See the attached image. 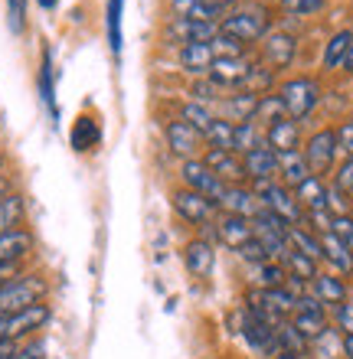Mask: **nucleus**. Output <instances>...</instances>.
Wrapping results in <instances>:
<instances>
[{
  "label": "nucleus",
  "mask_w": 353,
  "mask_h": 359,
  "mask_svg": "<svg viewBox=\"0 0 353 359\" xmlns=\"http://www.w3.org/2000/svg\"><path fill=\"white\" fill-rule=\"evenodd\" d=\"M43 297H46V281L39 274H17L13 281L0 287V317H10V313L27 311L33 304H43Z\"/></svg>",
  "instance_id": "obj_1"
},
{
  "label": "nucleus",
  "mask_w": 353,
  "mask_h": 359,
  "mask_svg": "<svg viewBox=\"0 0 353 359\" xmlns=\"http://www.w3.org/2000/svg\"><path fill=\"white\" fill-rule=\"evenodd\" d=\"M268 27H272V17L265 7H242L229 17H222L220 33L236 43H258L268 36Z\"/></svg>",
  "instance_id": "obj_2"
},
{
  "label": "nucleus",
  "mask_w": 353,
  "mask_h": 359,
  "mask_svg": "<svg viewBox=\"0 0 353 359\" xmlns=\"http://www.w3.org/2000/svg\"><path fill=\"white\" fill-rule=\"evenodd\" d=\"M252 193L262 199V209L275 212L278 219H285L288 226H298L305 219V209L298 206L295 193L285 187V183H275V180H255L252 183Z\"/></svg>",
  "instance_id": "obj_3"
},
{
  "label": "nucleus",
  "mask_w": 353,
  "mask_h": 359,
  "mask_svg": "<svg viewBox=\"0 0 353 359\" xmlns=\"http://www.w3.org/2000/svg\"><path fill=\"white\" fill-rule=\"evenodd\" d=\"M288 222L285 219H278L275 212H268L262 209L255 219H252V238L262 242V248L268 252L272 262H285V255L291 252V242H288Z\"/></svg>",
  "instance_id": "obj_4"
},
{
  "label": "nucleus",
  "mask_w": 353,
  "mask_h": 359,
  "mask_svg": "<svg viewBox=\"0 0 353 359\" xmlns=\"http://www.w3.org/2000/svg\"><path fill=\"white\" fill-rule=\"evenodd\" d=\"M278 98L285 104L288 118H291V121H301V118H307V114L314 111V104L321 102V86H317L314 79L298 76L278 88Z\"/></svg>",
  "instance_id": "obj_5"
},
{
  "label": "nucleus",
  "mask_w": 353,
  "mask_h": 359,
  "mask_svg": "<svg viewBox=\"0 0 353 359\" xmlns=\"http://www.w3.org/2000/svg\"><path fill=\"white\" fill-rule=\"evenodd\" d=\"M295 304H298V297L288 291L285 284H281V287H258V291L248 297V307L262 313L268 323L288 320V317L295 313Z\"/></svg>",
  "instance_id": "obj_6"
},
{
  "label": "nucleus",
  "mask_w": 353,
  "mask_h": 359,
  "mask_svg": "<svg viewBox=\"0 0 353 359\" xmlns=\"http://www.w3.org/2000/svg\"><path fill=\"white\" fill-rule=\"evenodd\" d=\"M337 131H331V128H324V131L311 134V141L305 144V161H307V170H311V177H324L331 167H334L337 161Z\"/></svg>",
  "instance_id": "obj_7"
},
{
  "label": "nucleus",
  "mask_w": 353,
  "mask_h": 359,
  "mask_svg": "<svg viewBox=\"0 0 353 359\" xmlns=\"http://www.w3.org/2000/svg\"><path fill=\"white\" fill-rule=\"evenodd\" d=\"M49 320V307L46 304H33L27 311L0 317V343H17L20 337H29L33 330H39Z\"/></svg>",
  "instance_id": "obj_8"
},
{
  "label": "nucleus",
  "mask_w": 353,
  "mask_h": 359,
  "mask_svg": "<svg viewBox=\"0 0 353 359\" xmlns=\"http://www.w3.org/2000/svg\"><path fill=\"white\" fill-rule=\"evenodd\" d=\"M183 183H187V189H193V193H200V196H210L216 206H220V199L222 193H226V183H222L216 173L206 167L203 161H183V170H180Z\"/></svg>",
  "instance_id": "obj_9"
},
{
  "label": "nucleus",
  "mask_w": 353,
  "mask_h": 359,
  "mask_svg": "<svg viewBox=\"0 0 353 359\" xmlns=\"http://www.w3.org/2000/svg\"><path fill=\"white\" fill-rule=\"evenodd\" d=\"M291 323H295V330L305 337L307 343L321 337L327 330V317H324V304L317 301V297H298L295 304V313H291Z\"/></svg>",
  "instance_id": "obj_10"
},
{
  "label": "nucleus",
  "mask_w": 353,
  "mask_h": 359,
  "mask_svg": "<svg viewBox=\"0 0 353 359\" xmlns=\"http://www.w3.org/2000/svg\"><path fill=\"white\" fill-rule=\"evenodd\" d=\"M203 163L210 167L216 177L226 183V187H242L246 183V163L239 161L236 151H222V147H210L206 151V157H203Z\"/></svg>",
  "instance_id": "obj_11"
},
{
  "label": "nucleus",
  "mask_w": 353,
  "mask_h": 359,
  "mask_svg": "<svg viewBox=\"0 0 353 359\" xmlns=\"http://www.w3.org/2000/svg\"><path fill=\"white\" fill-rule=\"evenodd\" d=\"M173 209L180 212L187 222H197V226H206L216 216V203L210 196H200L193 189H177L173 193Z\"/></svg>",
  "instance_id": "obj_12"
},
{
  "label": "nucleus",
  "mask_w": 353,
  "mask_h": 359,
  "mask_svg": "<svg viewBox=\"0 0 353 359\" xmlns=\"http://www.w3.org/2000/svg\"><path fill=\"white\" fill-rule=\"evenodd\" d=\"M295 49H298V43H295V36H288V33H272L268 29V36L262 39V59H265V66L275 72V69H285V66H291V59H295Z\"/></svg>",
  "instance_id": "obj_13"
},
{
  "label": "nucleus",
  "mask_w": 353,
  "mask_h": 359,
  "mask_svg": "<svg viewBox=\"0 0 353 359\" xmlns=\"http://www.w3.org/2000/svg\"><path fill=\"white\" fill-rule=\"evenodd\" d=\"M220 206L229 212V216H242V219H252L262 212V199L252 193V189H246V187H226V193H222V199H220Z\"/></svg>",
  "instance_id": "obj_14"
},
{
  "label": "nucleus",
  "mask_w": 353,
  "mask_h": 359,
  "mask_svg": "<svg viewBox=\"0 0 353 359\" xmlns=\"http://www.w3.org/2000/svg\"><path fill=\"white\" fill-rule=\"evenodd\" d=\"M265 144L272 147L275 154H285V151H298V144H301V131H298V121L291 118H278L265 128Z\"/></svg>",
  "instance_id": "obj_15"
},
{
  "label": "nucleus",
  "mask_w": 353,
  "mask_h": 359,
  "mask_svg": "<svg viewBox=\"0 0 353 359\" xmlns=\"http://www.w3.org/2000/svg\"><path fill=\"white\" fill-rule=\"evenodd\" d=\"M242 163H246V177L255 183V180H275L278 177V154L272 147H255V151L242 154Z\"/></svg>",
  "instance_id": "obj_16"
},
{
  "label": "nucleus",
  "mask_w": 353,
  "mask_h": 359,
  "mask_svg": "<svg viewBox=\"0 0 353 359\" xmlns=\"http://www.w3.org/2000/svg\"><path fill=\"white\" fill-rule=\"evenodd\" d=\"M216 236H220V242L226 248H232V252H239V248L246 245L248 238H252V222L242 216H220L216 219Z\"/></svg>",
  "instance_id": "obj_17"
},
{
  "label": "nucleus",
  "mask_w": 353,
  "mask_h": 359,
  "mask_svg": "<svg viewBox=\"0 0 353 359\" xmlns=\"http://www.w3.org/2000/svg\"><path fill=\"white\" fill-rule=\"evenodd\" d=\"M167 147L183 161H193V154L200 147V131H193L187 121H171L167 124Z\"/></svg>",
  "instance_id": "obj_18"
},
{
  "label": "nucleus",
  "mask_w": 353,
  "mask_h": 359,
  "mask_svg": "<svg viewBox=\"0 0 353 359\" xmlns=\"http://www.w3.org/2000/svg\"><path fill=\"white\" fill-rule=\"evenodd\" d=\"M33 248V236L27 229H10L0 236V265H20V258L29 255Z\"/></svg>",
  "instance_id": "obj_19"
},
{
  "label": "nucleus",
  "mask_w": 353,
  "mask_h": 359,
  "mask_svg": "<svg viewBox=\"0 0 353 359\" xmlns=\"http://www.w3.org/2000/svg\"><path fill=\"white\" fill-rule=\"evenodd\" d=\"M171 33L180 39L183 46L187 43H213L220 36V23H203V20H177L171 27Z\"/></svg>",
  "instance_id": "obj_20"
},
{
  "label": "nucleus",
  "mask_w": 353,
  "mask_h": 359,
  "mask_svg": "<svg viewBox=\"0 0 353 359\" xmlns=\"http://www.w3.org/2000/svg\"><path fill=\"white\" fill-rule=\"evenodd\" d=\"M248 66H252V62H248V59H242V56H239V59H216V62L210 66V79L220 88L239 86V82H242V76L248 72Z\"/></svg>",
  "instance_id": "obj_21"
},
{
  "label": "nucleus",
  "mask_w": 353,
  "mask_h": 359,
  "mask_svg": "<svg viewBox=\"0 0 353 359\" xmlns=\"http://www.w3.org/2000/svg\"><path fill=\"white\" fill-rule=\"evenodd\" d=\"M183 258H187V268H190L193 278H206V274L213 271V265H216V252H213V245L203 242V238L190 242L187 252H183Z\"/></svg>",
  "instance_id": "obj_22"
},
{
  "label": "nucleus",
  "mask_w": 353,
  "mask_h": 359,
  "mask_svg": "<svg viewBox=\"0 0 353 359\" xmlns=\"http://www.w3.org/2000/svg\"><path fill=\"white\" fill-rule=\"evenodd\" d=\"M321 248H324V262L337 268L340 274H353V252L334 236V232H321Z\"/></svg>",
  "instance_id": "obj_23"
},
{
  "label": "nucleus",
  "mask_w": 353,
  "mask_h": 359,
  "mask_svg": "<svg viewBox=\"0 0 353 359\" xmlns=\"http://www.w3.org/2000/svg\"><path fill=\"white\" fill-rule=\"evenodd\" d=\"M295 199L305 212H317V209H327V187L321 177H307L301 187H295Z\"/></svg>",
  "instance_id": "obj_24"
},
{
  "label": "nucleus",
  "mask_w": 353,
  "mask_h": 359,
  "mask_svg": "<svg viewBox=\"0 0 353 359\" xmlns=\"http://www.w3.org/2000/svg\"><path fill=\"white\" fill-rule=\"evenodd\" d=\"M278 173H281V180H285V187H301V183L311 177L307 161H305V154H301V151L278 154Z\"/></svg>",
  "instance_id": "obj_25"
},
{
  "label": "nucleus",
  "mask_w": 353,
  "mask_h": 359,
  "mask_svg": "<svg viewBox=\"0 0 353 359\" xmlns=\"http://www.w3.org/2000/svg\"><path fill=\"white\" fill-rule=\"evenodd\" d=\"M216 62L210 43H187L180 46V66L187 72H210V66Z\"/></svg>",
  "instance_id": "obj_26"
},
{
  "label": "nucleus",
  "mask_w": 353,
  "mask_h": 359,
  "mask_svg": "<svg viewBox=\"0 0 353 359\" xmlns=\"http://www.w3.org/2000/svg\"><path fill=\"white\" fill-rule=\"evenodd\" d=\"M311 284H314V297L321 304H344L347 301V284H344V278H337V274L317 271V278Z\"/></svg>",
  "instance_id": "obj_27"
},
{
  "label": "nucleus",
  "mask_w": 353,
  "mask_h": 359,
  "mask_svg": "<svg viewBox=\"0 0 353 359\" xmlns=\"http://www.w3.org/2000/svg\"><path fill=\"white\" fill-rule=\"evenodd\" d=\"M288 242H291V248H295V252H301V255H307V258H314V262H321V258H324L321 238H317L311 229L291 226V229H288Z\"/></svg>",
  "instance_id": "obj_28"
},
{
  "label": "nucleus",
  "mask_w": 353,
  "mask_h": 359,
  "mask_svg": "<svg viewBox=\"0 0 353 359\" xmlns=\"http://www.w3.org/2000/svg\"><path fill=\"white\" fill-rule=\"evenodd\" d=\"M272 82H275V72H272L265 62H255V66H248V72L242 76V82H239L236 88H246L248 95H258V98H262V95L272 88Z\"/></svg>",
  "instance_id": "obj_29"
},
{
  "label": "nucleus",
  "mask_w": 353,
  "mask_h": 359,
  "mask_svg": "<svg viewBox=\"0 0 353 359\" xmlns=\"http://www.w3.org/2000/svg\"><path fill=\"white\" fill-rule=\"evenodd\" d=\"M307 340L295 330L291 320H278L275 323V353H305Z\"/></svg>",
  "instance_id": "obj_30"
},
{
  "label": "nucleus",
  "mask_w": 353,
  "mask_h": 359,
  "mask_svg": "<svg viewBox=\"0 0 353 359\" xmlns=\"http://www.w3.org/2000/svg\"><path fill=\"white\" fill-rule=\"evenodd\" d=\"M255 147H265V134L258 131L255 121H239L236 124V137H232V151L236 154H248Z\"/></svg>",
  "instance_id": "obj_31"
},
{
  "label": "nucleus",
  "mask_w": 353,
  "mask_h": 359,
  "mask_svg": "<svg viewBox=\"0 0 353 359\" xmlns=\"http://www.w3.org/2000/svg\"><path fill=\"white\" fill-rule=\"evenodd\" d=\"M255 108H258V95H232L229 102H222V111L229 114V121H252L255 118Z\"/></svg>",
  "instance_id": "obj_32"
},
{
  "label": "nucleus",
  "mask_w": 353,
  "mask_h": 359,
  "mask_svg": "<svg viewBox=\"0 0 353 359\" xmlns=\"http://www.w3.org/2000/svg\"><path fill=\"white\" fill-rule=\"evenodd\" d=\"M171 10H173V17L177 20H203V23H216V20L222 17V13H216V10L203 7L200 0H173Z\"/></svg>",
  "instance_id": "obj_33"
},
{
  "label": "nucleus",
  "mask_w": 353,
  "mask_h": 359,
  "mask_svg": "<svg viewBox=\"0 0 353 359\" xmlns=\"http://www.w3.org/2000/svg\"><path fill=\"white\" fill-rule=\"evenodd\" d=\"M203 137L210 141V147H222V151H232V137H236V121L229 118H213V124L203 131Z\"/></svg>",
  "instance_id": "obj_34"
},
{
  "label": "nucleus",
  "mask_w": 353,
  "mask_h": 359,
  "mask_svg": "<svg viewBox=\"0 0 353 359\" xmlns=\"http://www.w3.org/2000/svg\"><path fill=\"white\" fill-rule=\"evenodd\" d=\"M20 219H23V196L17 193L0 196V236L10 229H20Z\"/></svg>",
  "instance_id": "obj_35"
},
{
  "label": "nucleus",
  "mask_w": 353,
  "mask_h": 359,
  "mask_svg": "<svg viewBox=\"0 0 353 359\" xmlns=\"http://www.w3.org/2000/svg\"><path fill=\"white\" fill-rule=\"evenodd\" d=\"M350 43H353V33H350V29H340V33H334V36H331V43L324 46V69H340V62H344Z\"/></svg>",
  "instance_id": "obj_36"
},
{
  "label": "nucleus",
  "mask_w": 353,
  "mask_h": 359,
  "mask_svg": "<svg viewBox=\"0 0 353 359\" xmlns=\"http://www.w3.org/2000/svg\"><path fill=\"white\" fill-rule=\"evenodd\" d=\"M98 137H102V134H98V124L92 121L88 114H82L76 121V128H72V147H76V151H92L98 144Z\"/></svg>",
  "instance_id": "obj_37"
},
{
  "label": "nucleus",
  "mask_w": 353,
  "mask_h": 359,
  "mask_svg": "<svg viewBox=\"0 0 353 359\" xmlns=\"http://www.w3.org/2000/svg\"><path fill=\"white\" fill-rule=\"evenodd\" d=\"M285 265H288V274L298 278V281H314L317 278V262L314 258H307V255H301V252H295V248L285 255Z\"/></svg>",
  "instance_id": "obj_38"
},
{
  "label": "nucleus",
  "mask_w": 353,
  "mask_h": 359,
  "mask_svg": "<svg viewBox=\"0 0 353 359\" xmlns=\"http://www.w3.org/2000/svg\"><path fill=\"white\" fill-rule=\"evenodd\" d=\"M213 118H216V111H213V104H203V102H190L183 104V121L190 124L193 131H206L213 124Z\"/></svg>",
  "instance_id": "obj_39"
},
{
  "label": "nucleus",
  "mask_w": 353,
  "mask_h": 359,
  "mask_svg": "<svg viewBox=\"0 0 353 359\" xmlns=\"http://www.w3.org/2000/svg\"><path fill=\"white\" fill-rule=\"evenodd\" d=\"M307 346H311V353H314L317 359H337V353L344 350V340H340L337 330H324L321 337H314V340L307 343Z\"/></svg>",
  "instance_id": "obj_40"
},
{
  "label": "nucleus",
  "mask_w": 353,
  "mask_h": 359,
  "mask_svg": "<svg viewBox=\"0 0 353 359\" xmlns=\"http://www.w3.org/2000/svg\"><path fill=\"white\" fill-rule=\"evenodd\" d=\"M255 268V281L262 287H281L288 281V271L281 262H262V265H252Z\"/></svg>",
  "instance_id": "obj_41"
},
{
  "label": "nucleus",
  "mask_w": 353,
  "mask_h": 359,
  "mask_svg": "<svg viewBox=\"0 0 353 359\" xmlns=\"http://www.w3.org/2000/svg\"><path fill=\"white\" fill-rule=\"evenodd\" d=\"M39 92H43V102L49 104V111H53V118H56V88H53V59H49V53H43V66H39Z\"/></svg>",
  "instance_id": "obj_42"
},
{
  "label": "nucleus",
  "mask_w": 353,
  "mask_h": 359,
  "mask_svg": "<svg viewBox=\"0 0 353 359\" xmlns=\"http://www.w3.org/2000/svg\"><path fill=\"white\" fill-rule=\"evenodd\" d=\"M278 118H285V104H281V98L278 95H262L258 98V108H255V118L252 121H278Z\"/></svg>",
  "instance_id": "obj_43"
},
{
  "label": "nucleus",
  "mask_w": 353,
  "mask_h": 359,
  "mask_svg": "<svg viewBox=\"0 0 353 359\" xmlns=\"http://www.w3.org/2000/svg\"><path fill=\"white\" fill-rule=\"evenodd\" d=\"M121 10L124 0H108V43H112V53H121Z\"/></svg>",
  "instance_id": "obj_44"
},
{
  "label": "nucleus",
  "mask_w": 353,
  "mask_h": 359,
  "mask_svg": "<svg viewBox=\"0 0 353 359\" xmlns=\"http://www.w3.org/2000/svg\"><path fill=\"white\" fill-rule=\"evenodd\" d=\"M210 46H213V56H216V59H239V56H242V43H236V39H229V36H222V33L213 39Z\"/></svg>",
  "instance_id": "obj_45"
},
{
  "label": "nucleus",
  "mask_w": 353,
  "mask_h": 359,
  "mask_svg": "<svg viewBox=\"0 0 353 359\" xmlns=\"http://www.w3.org/2000/svg\"><path fill=\"white\" fill-rule=\"evenodd\" d=\"M222 98V88L213 82V79H203V82H197L193 86V102H203V104H213Z\"/></svg>",
  "instance_id": "obj_46"
},
{
  "label": "nucleus",
  "mask_w": 353,
  "mask_h": 359,
  "mask_svg": "<svg viewBox=\"0 0 353 359\" xmlns=\"http://www.w3.org/2000/svg\"><path fill=\"white\" fill-rule=\"evenodd\" d=\"M7 23L13 33H23V27H27V0H7Z\"/></svg>",
  "instance_id": "obj_47"
},
{
  "label": "nucleus",
  "mask_w": 353,
  "mask_h": 359,
  "mask_svg": "<svg viewBox=\"0 0 353 359\" xmlns=\"http://www.w3.org/2000/svg\"><path fill=\"white\" fill-rule=\"evenodd\" d=\"M331 232L353 252V216H334L331 219Z\"/></svg>",
  "instance_id": "obj_48"
},
{
  "label": "nucleus",
  "mask_w": 353,
  "mask_h": 359,
  "mask_svg": "<svg viewBox=\"0 0 353 359\" xmlns=\"http://www.w3.org/2000/svg\"><path fill=\"white\" fill-rule=\"evenodd\" d=\"M285 4L288 13H295V17H311L317 10H324L327 0H281Z\"/></svg>",
  "instance_id": "obj_49"
},
{
  "label": "nucleus",
  "mask_w": 353,
  "mask_h": 359,
  "mask_svg": "<svg viewBox=\"0 0 353 359\" xmlns=\"http://www.w3.org/2000/svg\"><path fill=\"white\" fill-rule=\"evenodd\" d=\"M239 258H246V262H252V265H262V262H272L268 258V252L262 248V242H255V238H248L246 245L239 248Z\"/></svg>",
  "instance_id": "obj_50"
},
{
  "label": "nucleus",
  "mask_w": 353,
  "mask_h": 359,
  "mask_svg": "<svg viewBox=\"0 0 353 359\" xmlns=\"http://www.w3.org/2000/svg\"><path fill=\"white\" fill-rule=\"evenodd\" d=\"M337 330H344V337L353 333V301L337 304Z\"/></svg>",
  "instance_id": "obj_51"
},
{
  "label": "nucleus",
  "mask_w": 353,
  "mask_h": 359,
  "mask_svg": "<svg viewBox=\"0 0 353 359\" xmlns=\"http://www.w3.org/2000/svg\"><path fill=\"white\" fill-rule=\"evenodd\" d=\"M334 187L340 189V193H347V196L353 199V161H347L340 170H337V180H334Z\"/></svg>",
  "instance_id": "obj_52"
},
{
  "label": "nucleus",
  "mask_w": 353,
  "mask_h": 359,
  "mask_svg": "<svg viewBox=\"0 0 353 359\" xmlns=\"http://www.w3.org/2000/svg\"><path fill=\"white\" fill-rule=\"evenodd\" d=\"M337 147L347 154V161H353V121L340 124V131H337Z\"/></svg>",
  "instance_id": "obj_53"
},
{
  "label": "nucleus",
  "mask_w": 353,
  "mask_h": 359,
  "mask_svg": "<svg viewBox=\"0 0 353 359\" xmlns=\"http://www.w3.org/2000/svg\"><path fill=\"white\" fill-rule=\"evenodd\" d=\"M13 359H46V346H43L39 340L36 343H27V346H20Z\"/></svg>",
  "instance_id": "obj_54"
},
{
  "label": "nucleus",
  "mask_w": 353,
  "mask_h": 359,
  "mask_svg": "<svg viewBox=\"0 0 353 359\" xmlns=\"http://www.w3.org/2000/svg\"><path fill=\"white\" fill-rule=\"evenodd\" d=\"M203 7H210V10H216V13H226V7H232L236 0H200Z\"/></svg>",
  "instance_id": "obj_55"
},
{
  "label": "nucleus",
  "mask_w": 353,
  "mask_h": 359,
  "mask_svg": "<svg viewBox=\"0 0 353 359\" xmlns=\"http://www.w3.org/2000/svg\"><path fill=\"white\" fill-rule=\"evenodd\" d=\"M17 278V265H0V287L7 281H13Z\"/></svg>",
  "instance_id": "obj_56"
},
{
  "label": "nucleus",
  "mask_w": 353,
  "mask_h": 359,
  "mask_svg": "<svg viewBox=\"0 0 353 359\" xmlns=\"http://www.w3.org/2000/svg\"><path fill=\"white\" fill-rule=\"evenodd\" d=\"M340 69H344V72H353V43H350V49H347V56H344V62H340Z\"/></svg>",
  "instance_id": "obj_57"
},
{
  "label": "nucleus",
  "mask_w": 353,
  "mask_h": 359,
  "mask_svg": "<svg viewBox=\"0 0 353 359\" xmlns=\"http://www.w3.org/2000/svg\"><path fill=\"white\" fill-rule=\"evenodd\" d=\"M344 356L353 359V333H350V337H344Z\"/></svg>",
  "instance_id": "obj_58"
},
{
  "label": "nucleus",
  "mask_w": 353,
  "mask_h": 359,
  "mask_svg": "<svg viewBox=\"0 0 353 359\" xmlns=\"http://www.w3.org/2000/svg\"><path fill=\"white\" fill-rule=\"evenodd\" d=\"M272 359H305V356H301V353H275Z\"/></svg>",
  "instance_id": "obj_59"
},
{
  "label": "nucleus",
  "mask_w": 353,
  "mask_h": 359,
  "mask_svg": "<svg viewBox=\"0 0 353 359\" xmlns=\"http://www.w3.org/2000/svg\"><path fill=\"white\" fill-rule=\"evenodd\" d=\"M39 7H56V0H39Z\"/></svg>",
  "instance_id": "obj_60"
},
{
  "label": "nucleus",
  "mask_w": 353,
  "mask_h": 359,
  "mask_svg": "<svg viewBox=\"0 0 353 359\" xmlns=\"http://www.w3.org/2000/svg\"><path fill=\"white\" fill-rule=\"evenodd\" d=\"M0 196H7V183L4 180H0Z\"/></svg>",
  "instance_id": "obj_61"
},
{
  "label": "nucleus",
  "mask_w": 353,
  "mask_h": 359,
  "mask_svg": "<svg viewBox=\"0 0 353 359\" xmlns=\"http://www.w3.org/2000/svg\"><path fill=\"white\" fill-rule=\"evenodd\" d=\"M350 121H353V118H350Z\"/></svg>",
  "instance_id": "obj_62"
}]
</instances>
